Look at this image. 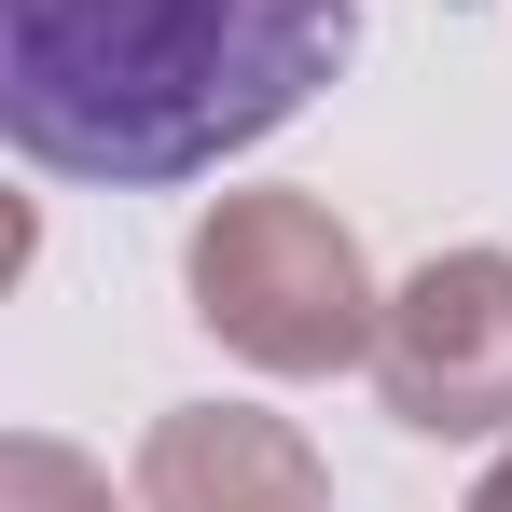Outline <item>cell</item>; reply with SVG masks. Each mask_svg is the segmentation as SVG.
Segmentation results:
<instances>
[{
    "mask_svg": "<svg viewBox=\"0 0 512 512\" xmlns=\"http://www.w3.org/2000/svg\"><path fill=\"white\" fill-rule=\"evenodd\" d=\"M471 512H512V457H499V471H485V485H471Z\"/></svg>",
    "mask_w": 512,
    "mask_h": 512,
    "instance_id": "obj_6",
    "label": "cell"
},
{
    "mask_svg": "<svg viewBox=\"0 0 512 512\" xmlns=\"http://www.w3.org/2000/svg\"><path fill=\"white\" fill-rule=\"evenodd\" d=\"M374 388L429 443L512 429V250H443L429 277H402L374 333Z\"/></svg>",
    "mask_w": 512,
    "mask_h": 512,
    "instance_id": "obj_3",
    "label": "cell"
},
{
    "mask_svg": "<svg viewBox=\"0 0 512 512\" xmlns=\"http://www.w3.org/2000/svg\"><path fill=\"white\" fill-rule=\"evenodd\" d=\"M346 0H0V125L42 180H194L277 139Z\"/></svg>",
    "mask_w": 512,
    "mask_h": 512,
    "instance_id": "obj_1",
    "label": "cell"
},
{
    "mask_svg": "<svg viewBox=\"0 0 512 512\" xmlns=\"http://www.w3.org/2000/svg\"><path fill=\"white\" fill-rule=\"evenodd\" d=\"M139 512H333V471L291 416L250 402H180L139 443Z\"/></svg>",
    "mask_w": 512,
    "mask_h": 512,
    "instance_id": "obj_4",
    "label": "cell"
},
{
    "mask_svg": "<svg viewBox=\"0 0 512 512\" xmlns=\"http://www.w3.org/2000/svg\"><path fill=\"white\" fill-rule=\"evenodd\" d=\"M194 319L263 374H346L388 333V291L319 194H222L194 222Z\"/></svg>",
    "mask_w": 512,
    "mask_h": 512,
    "instance_id": "obj_2",
    "label": "cell"
},
{
    "mask_svg": "<svg viewBox=\"0 0 512 512\" xmlns=\"http://www.w3.org/2000/svg\"><path fill=\"white\" fill-rule=\"evenodd\" d=\"M0 512H111V471H84L70 443H0Z\"/></svg>",
    "mask_w": 512,
    "mask_h": 512,
    "instance_id": "obj_5",
    "label": "cell"
}]
</instances>
